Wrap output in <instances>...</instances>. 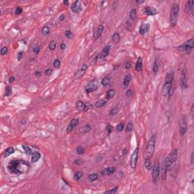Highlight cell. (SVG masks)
Masks as SVG:
<instances>
[{
    "label": "cell",
    "instance_id": "62",
    "mask_svg": "<svg viewBox=\"0 0 194 194\" xmlns=\"http://www.w3.org/2000/svg\"><path fill=\"white\" fill-rule=\"evenodd\" d=\"M144 2H145V1H143H143H139V0H136V4H142V3H143Z\"/></svg>",
    "mask_w": 194,
    "mask_h": 194
},
{
    "label": "cell",
    "instance_id": "63",
    "mask_svg": "<svg viewBox=\"0 0 194 194\" xmlns=\"http://www.w3.org/2000/svg\"><path fill=\"white\" fill-rule=\"evenodd\" d=\"M40 75H41V73L39 72V71H37V72H36V76H37V77H39Z\"/></svg>",
    "mask_w": 194,
    "mask_h": 194
},
{
    "label": "cell",
    "instance_id": "35",
    "mask_svg": "<svg viewBox=\"0 0 194 194\" xmlns=\"http://www.w3.org/2000/svg\"><path fill=\"white\" fill-rule=\"evenodd\" d=\"M98 179V174H96V173H93V174H89L88 175V180L90 182H93L95 180H96Z\"/></svg>",
    "mask_w": 194,
    "mask_h": 194
},
{
    "label": "cell",
    "instance_id": "60",
    "mask_svg": "<svg viewBox=\"0 0 194 194\" xmlns=\"http://www.w3.org/2000/svg\"><path fill=\"white\" fill-rule=\"evenodd\" d=\"M65 15H61V16H60V21H64L65 20Z\"/></svg>",
    "mask_w": 194,
    "mask_h": 194
},
{
    "label": "cell",
    "instance_id": "31",
    "mask_svg": "<svg viewBox=\"0 0 194 194\" xmlns=\"http://www.w3.org/2000/svg\"><path fill=\"white\" fill-rule=\"evenodd\" d=\"M22 148H23V149L24 150L25 153L27 154V155H32V153H33L32 149L29 147V146L26 145V144H23L22 145Z\"/></svg>",
    "mask_w": 194,
    "mask_h": 194
},
{
    "label": "cell",
    "instance_id": "10",
    "mask_svg": "<svg viewBox=\"0 0 194 194\" xmlns=\"http://www.w3.org/2000/svg\"><path fill=\"white\" fill-rule=\"evenodd\" d=\"M187 69L183 68L181 71V89L186 90L187 88Z\"/></svg>",
    "mask_w": 194,
    "mask_h": 194
},
{
    "label": "cell",
    "instance_id": "30",
    "mask_svg": "<svg viewBox=\"0 0 194 194\" xmlns=\"http://www.w3.org/2000/svg\"><path fill=\"white\" fill-rule=\"evenodd\" d=\"M159 69V64H158V59H156L155 61H154L153 65H152V70L154 73H157Z\"/></svg>",
    "mask_w": 194,
    "mask_h": 194
},
{
    "label": "cell",
    "instance_id": "50",
    "mask_svg": "<svg viewBox=\"0 0 194 194\" xmlns=\"http://www.w3.org/2000/svg\"><path fill=\"white\" fill-rule=\"evenodd\" d=\"M23 12V9L21 8V7H17L15 8V14L17 15H21V13Z\"/></svg>",
    "mask_w": 194,
    "mask_h": 194
},
{
    "label": "cell",
    "instance_id": "27",
    "mask_svg": "<svg viewBox=\"0 0 194 194\" xmlns=\"http://www.w3.org/2000/svg\"><path fill=\"white\" fill-rule=\"evenodd\" d=\"M15 152V149L14 147H8L6 150L4 152V157H8L9 156L12 155Z\"/></svg>",
    "mask_w": 194,
    "mask_h": 194
},
{
    "label": "cell",
    "instance_id": "19",
    "mask_svg": "<svg viewBox=\"0 0 194 194\" xmlns=\"http://www.w3.org/2000/svg\"><path fill=\"white\" fill-rule=\"evenodd\" d=\"M130 81H131L130 74H127V75L125 76V77L124 79V81H123V84H122L123 88H124V89H127V87H128Z\"/></svg>",
    "mask_w": 194,
    "mask_h": 194
},
{
    "label": "cell",
    "instance_id": "21",
    "mask_svg": "<svg viewBox=\"0 0 194 194\" xmlns=\"http://www.w3.org/2000/svg\"><path fill=\"white\" fill-rule=\"evenodd\" d=\"M41 158V155L40 153L39 152L36 151V152H33L31 155V162L32 163H36L37 162L39 159H40Z\"/></svg>",
    "mask_w": 194,
    "mask_h": 194
},
{
    "label": "cell",
    "instance_id": "57",
    "mask_svg": "<svg viewBox=\"0 0 194 194\" xmlns=\"http://www.w3.org/2000/svg\"><path fill=\"white\" fill-rule=\"evenodd\" d=\"M131 94H132V91L130 90H127V92H126V93H125L126 96H127V97H130L131 96Z\"/></svg>",
    "mask_w": 194,
    "mask_h": 194
},
{
    "label": "cell",
    "instance_id": "5",
    "mask_svg": "<svg viewBox=\"0 0 194 194\" xmlns=\"http://www.w3.org/2000/svg\"><path fill=\"white\" fill-rule=\"evenodd\" d=\"M193 44H194V39L192 38L189 39L188 41H186L182 45H180L178 47V50L180 52H185L187 55H189L192 52L193 48Z\"/></svg>",
    "mask_w": 194,
    "mask_h": 194
},
{
    "label": "cell",
    "instance_id": "33",
    "mask_svg": "<svg viewBox=\"0 0 194 194\" xmlns=\"http://www.w3.org/2000/svg\"><path fill=\"white\" fill-rule=\"evenodd\" d=\"M120 35H119V33L118 32H114L112 35V41L114 42V43H118L119 41H120Z\"/></svg>",
    "mask_w": 194,
    "mask_h": 194
},
{
    "label": "cell",
    "instance_id": "8",
    "mask_svg": "<svg viewBox=\"0 0 194 194\" xmlns=\"http://www.w3.org/2000/svg\"><path fill=\"white\" fill-rule=\"evenodd\" d=\"M139 147H136V149L134 151L133 154H132L131 158H130V167L132 169H135L136 167V162L138 160V156H139Z\"/></svg>",
    "mask_w": 194,
    "mask_h": 194
},
{
    "label": "cell",
    "instance_id": "55",
    "mask_svg": "<svg viewBox=\"0 0 194 194\" xmlns=\"http://www.w3.org/2000/svg\"><path fill=\"white\" fill-rule=\"evenodd\" d=\"M45 73H46V74L47 76H50L51 74H52V70L50 69V68L46 69V71H45Z\"/></svg>",
    "mask_w": 194,
    "mask_h": 194
},
{
    "label": "cell",
    "instance_id": "45",
    "mask_svg": "<svg viewBox=\"0 0 194 194\" xmlns=\"http://www.w3.org/2000/svg\"><path fill=\"white\" fill-rule=\"evenodd\" d=\"M102 86H107L108 83H110V79L108 78V77H104L102 80Z\"/></svg>",
    "mask_w": 194,
    "mask_h": 194
},
{
    "label": "cell",
    "instance_id": "1",
    "mask_svg": "<svg viewBox=\"0 0 194 194\" xmlns=\"http://www.w3.org/2000/svg\"><path fill=\"white\" fill-rule=\"evenodd\" d=\"M30 167L27 162L21 160H13L9 162L8 165V170L14 174H22L27 172Z\"/></svg>",
    "mask_w": 194,
    "mask_h": 194
},
{
    "label": "cell",
    "instance_id": "49",
    "mask_svg": "<svg viewBox=\"0 0 194 194\" xmlns=\"http://www.w3.org/2000/svg\"><path fill=\"white\" fill-rule=\"evenodd\" d=\"M112 130H113V127H112V126L111 124H108V125H107V127H106V131H107L108 134H112Z\"/></svg>",
    "mask_w": 194,
    "mask_h": 194
},
{
    "label": "cell",
    "instance_id": "54",
    "mask_svg": "<svg viewBox=\"0 0 194 194\" xmlns=\"http://www.w3.org/2000/svg\"><path fill=\"white\" fill-rule=\"evenodd\" d=\"M33 52L35 54H38L39 52V51H40V48H39V46H37V47H34L33 48Z\"/></svg>",
    "mask_w": 194,
    "mask_h": 194
},
{
    "label": "cell",
    "instance_id": "44",
    "mask_svg": "<svg viewBox=\"0 0 194 194\" xmlns=\"http://www.w3.org/2000/svg\"><path fill=\"white\" fill-rule=\"evenodd\" d=\"M65 36L67 37L68 39H72L73 38V33L72 32L70 31V30H66V31L65 32Z\"/></svg>",
    "mask_w": 194,
    "mask_h": 194
},
{
    "label": "cell",
    "instance_id": "16",
    "mask_svg": "<svg viewBox=\"0 0 194 194\" xmlns=\"http://www.w3.org/2000/svg\"><path fill=\"white\" fill-rule=\"evenodd\" d=\"M75 106L77 110L79 111H82V112H86V103H84L82 101H77L75 104Z\"/></svg>",
    "mask_w": 194,
    "mask_h": 194
},
{
    "label": "cell",
    "instance_id": "40",
    "mask_svg": "<svg viewBox=\"0 0 194 194\" xmlns=\"http://www.w3.org/2000/svg\"><path fill=\"white\" fill-rule=\"evenodd\" d=\"M133 127H134L133 123H132V122L127 123V124L126 126V132H127V133H130V132H131L132 130H133Z\"/></svg>",
    "mask_w": 194,
    "mask_h": 194
},
{
    "label": "cell",
    "instance_id": "34",
    "mask_svg": "<svg viewBox=\"0 0 194 194\" xmlns=\"http://www.w3.org/2000/svg\"><path fill=\"white\" fill-rule=\"evenodd\" d=\"M137 17V14H136V10L135 8H132L130 11V18L131 20H136Z\"/></svg>",
    "mask_w": 194,
    "mask_h": 194
},
{
    "label": "cell",
    "instance_id": "46",
    "mask_svg": "<svg viewBox=\"0 0 194 194\" xmlns=\"http://www.w3.org/2000/svg\"><path fill=\"white\" fill-rule=\"evenodd\" d=\"M12 93V90H11V86H7L6 89H5V96H11V94Z\"/></svg>",
    "mask_w": 194,
    "mask_h": 194
},
{
    "label": "cell",
    "instance_id": "48",
    "mask_svg": "<svg viewBox=\"0 0 194 194\" xmlns=\"http://www.w3.org/2000/svg\"><path fill=\"white\" fill-rule=\"evenodd\" d=\"M83 163V160L81 159V158H78V159H76L74 161V164L76 165H81Z\"/></svg>",
    "mask_w": 194,
    "mask_h": 194
},
{
    "label": "cell",
    "instance_id": "3",
    "mask_svg": "<svg viewBox=\"0 0 194 194\" xmlns=\"http://www.w3.org/2000/svg\"><path fill=\"white\" fill-rule=\"evenodd\" d=\"M156 135H152L148 141L147 147H146V152H145V158H151L152 156H153V153H154L155 148H156Z\"/></svg>",
    "mask_w": 194,
    "mask_h": 194
},
{
    "label": "cell",
    "instance_id": "51",
    "mask_svg": "<svg viewBox=\"0 0 194 194\" xmlns=\"http://www.w3.org/2000/svg\"><path fill=\"white\" fill-rule=\"evenodd\" d=\"M7 52H8V48H7V47H3V48H2V49H1V55H6Z\"/></svg>",
    "mask_w": 194,
    "mask_h": 194
},
{
    "label": "cell",
    "instance_id": "22",
    "mask_svg": "<svg viewBox=\"0 0 194 194\" xmlns=\"http://www.w3.org/2000/svg\"><path fill=\"white\" fill-rule=\"evenodd\" d=\"M169 156H170L171 161V162H172V165H174L176 162V161H177V158H178V149H174Z\"/></svg>",
    "mask_w": 194,
    "mask_h": 194
},
{
    "label": "cell",
    "instance_id": "15",
    "mask_svg": "<svg viewBox=\"0 0 194 194\" xmlns=\"http://www.w3.org/2000/svg\"><path fill=\"white\" fill-rule=\"evenodd\" d=\"M149 29H150V25L149 24H143L140 27L139 32L141 35H144L145 33H148Z\"/></svg>",
    "mask_w": 194,
    "mask_h": 194
},
{
    "label": "cell",
    "instance_id": "36",
    "mask_svg": "<svg viewBox=\"0 0 194 194\" xmlns=\"http://www.w3.org/2000/svg\"><path fill=\"white\" fill-rule=\"evenodd\" d=\"M50 33V28L48 27V26H45L43 27L42 29V33L43 36H48Z\"/></svg>",
    "mask_w": 194,
    "mask_h": 194
},
{
    "label": "cell",
    "instance_id": "37",
    "mask_svg": "<svg viewBox=\"0 0 194 194\" xmlns=\"http://www.w3.org/2000/svg\"><path fill=\"white\" fill-rule=\"evenodd\" d=\"M118 112V106H114L111 110H110L109 114L111 116H114V115H115V114H117Z\"/></svg>",
    "mask_w": 194,
    "mask_h": 194
},
{
    "label": "cell",
    "instance_id": "18",
    "mask_svg": "<svg viewBox=\"0 0 194 194\" xmlns=\"http://www.w3.org/2000/svg\"><path fill=\"white\" fill-rule=\"evenodd\" d=\"M110 48H111V46H105L103 48V50L102 51V52H101V55H100V58L102 59H105L106 57L109 54V51H110Z\"/></svg>",
    "mask_w": 194,
    "mask_h": 194
},
{
    "label": "cell",
    "instance_id": "13",
    "mask_svg": "<svg viewBox=\"0 0 194 194\" xmlns=\"http://www.w3.org/2000/svg\"><path fill=\"white\" fill-rule=\"evenodd\" d=\"M79 121H79L78 118H74L73 120L70 121V124H68V126L67 127V130H66L68 133H69V132H70V131H72L74 128H75V127L78 125Z\"/></svg>",
    "mask_w": 194,
    "mask_h": 194
},
{
    "label": "cell",
    "instance_id": "47",
    "mask_svg": "<svg viewBox=\"0 0 194 194\" xmlns=\"http://www.w3.org/2000/svg\"><path fill=\"white\" fill-rule=\"evenodd\" d=\"M61 65V61L59 59H55L53 62V66L55 68H59Z\"/></svg>",
    "mask_w": 194,
    "mask_h": 194
},
{
    "label": "cell",
    "instance_id": "56",
    "mask_svg": "<svg viewBox=\"0 0 194 194\" xmlns=\"http://www.w3.org/2000/svg\"><path fill=\"white\" fill-rule=\"evenodd\" d=\"M190 162H191V164L193 165V163H194V152H193L191 153V156H190Z\"/></svg>",
    "mask_w": 194,
    "mask_h": 194
},
{
    "label": "cell",
    "instance_id": "26",
    "mask_svg": "<svg viewBox=\"0 0 194 194\" xmlns=\"http://www.w3.org/2000/svg\"><path fill=\"white\" fill-rule=\"evenodd\" d=\"M193 5H194V2L193 1H187L186 2V10L189 11L190 12H193Z\"/></svg>",
    "mask_w": 194,
    "mask_h": 194
},
{
    "label": "cell",
    "instance_id": "53",
    "mask_svg": "<svg viewBox=\"0 0 194 194\" xmlns=\"http://www.w3.org/2000/svg\"><path fill=\"white\" fill-rule=\"evenodd\" d=\"M23 54H24V52L23 51H21L18 54H17V60L18 61H21L22 57H23Z\"/></svg>",
    "mask_w": 194,
    "mask_h": 194
},
{
    "label": "cell",
    "instance_id": "59",
    "mask_svg": "<svg viewBox=\"0 0 194 194\" xmlns=\"http://www.w3.org/2000/svg\"><path fill=\"white\" fill-rule=\"evenodd\" d=\"M15 77L14 76H11V77H10V78H9V83H12L13 82L15 81Z\"/></svg>",
    "mask_w": 194,
    "mask_h": 194
},
{
    "label": "cell",
    "instance_id": "61",
    "mask_svg": "<svg viewBox=\"0 0 194 194\" xmlns=\"http://www.w3.org/2000/svg\"><path fill=\"white\" fill-rule=\"evenodd\" d=\"M63 3H64V5H69V2L68 1V0H65V1L63 2Z\"/></svg>",
    "mask_w": 194,
    "mask_h": 194
},
{
    "label": "cell",
    "instance_id": "52",
    "mask_svg": "<svg viewBox=\"0 0 194 194\" xmlns=\"http://www.w3.org/2000/svg\"><path fill=\"white\" fill-rule=\"evenodd\" d=\"M124 67H125L126 69H130V67H131V63H130V61H126Z\"/></svg>",
    "mask_w": 194,
    "mask_h": 194
},
{
    "label": "cell",
    "instance_id": "42",
    "mask_svg": "<svg viewBox=\"0 0 194 194\" xmlns=\"http://www.w3.org/2000/svg\"><path fill=\"white\" fill-rule=\"evenodd\" d=\"M48 48H49V49L52 50V51L55 50V48H56V43H55V42L53 41V40H52L49 43V44H48Z\"/></svg>",
    "mask_w": 194,
    "mask_h": 194
},
{
    "label": "cell",
    "instance_id": "32",
    "mask_svg": "<svg viewBox=\"0 0 194 194\" xmlns=\"http://www.w3.org/2000/svg\"><path fill=\"white\" fill-rule=\"evenodd\" d=\"M82 177H83V172L81 171H77V172H75L74 174V180H76V181H78L79 180H81Z\"/></svg>",
    "mask_w": 194,
    "mask_h": 194
},
{
    "label": "cell",
    "instance_id": "12",
    "mask_svg": "<svg viewBox=\"0 0 194 194\" xmlns=\"http://www.w3.org/2000/svg\"><path fill=\"white\" fill-rule=\"evenodd\" d=\"M82 10L81 2V1H75L71 5V11L74 13H79Z\"/></svg>",
    "mask_w": 194,
    "mask_h": 194
},
{
    "label": "cell",
    "instance_id": "38",
    "mask_svg": "<svg viewBox=\"0 0 194 194\" xmlns=\"http://www.w3.org/2000/svg\"><path fill=\"white\" fill-rule=\"evenodd\" d=\"M124 122H121L117 125L116 130H117V132L119 133V132H121L123 130H124Z\"/></svg>",
    "mask_w": 194,
    "mask_h": 194
},
{
    "label": "cell",
    "instance_id": "9",
    "mask_svg": "<svg viewBox=\"0 0 194 194\" xmlns=\"http://www.w3.org/2000/svg\"><path fill=\"white\" fill-rule=\"evenodd\" d=\"M97 89H98V81L93 80L87 84L85 88V91L86 93H90V92L96 91Z\"/></svg>",
    "mask_w": 194,
    "mask_h": 194
},
{
    "label": "cell",
    "instance_id": "58",
    "mask_svg": "<svg viewBox=\"0 0 194 194\" xmlns=\"http://www.w3.org/2000/svg\"><path fill=\"white\" fill-rule=\"evenodd\" d=\"M60 48L61 50H65V48H66V45L65 43H61V45H60Z\"/></svg>",
    "mask_w": 194,
    "mask_h": 194
},
{
    "label": "cell",
    "instance_id": "17",
    "mask_svg": "<svg viewBox=\"0 0 194 194\" xmlns=\"http://www.w3.org/2000/svg\"><path fill=\"white\" fill-rule=\"evenodd\" d=\"M135 70L137 72L142 71V70H143V59L141 57L137 59V61H136V63L135 65Z\"/></svg>",
    "mask_w": 194,
    "mask_h": 194
},
{
    "label": "cell",
    "instance_id": "2",
    "mask_svg": "<svg viewBox=\"0 0 194 194\" xmlns=\"http://www.w3.org/2000/svg\"><path fill=\"white\" fill-rule=\"evenodd\" d=\"M174 74L173 71L168 72L165 77V83L163 86L162 95L164 96H171L173 93V81H174Z\"/></svg>",
    "mask_w": 194,
    "mask_h": 194
},
{
    "label": "cell",
    "instance_id": "7",
    "mask_svg": "<svg viewBox=\"0 0 194 194\" xmlns=\"http://www.w3.org/2000/svg\"><path fill=\"white\" fill-rule=\"evenodd\" d=\"M187 130V120L184 115H182L179 119V131L180 135L181 136H183L185 135Z\"/></svg>",
    "mask_w": 194,
    "mask_h": 194
},
{
    "label": "cell",
    "instance_id": "39",
    "mask_svg": "<svg viewBox=\"0 0 194 194\" xmlns=\"http://www.w3.org/2000/svg\"><path fill=\"white\" fill-rule=\"evenodd\" d=\"M90 130H91V125L90 124H86L84 127H83V128H82V132L84 134L89 133Z\"/></svg>",
    "mask_w": 194,
    "mask_h": 194
},
{
    "label": "cell",
    "instance_id": "4",
    "mask_svg": "<svg viewBox=\"0 0 194 194\" xmlns=\"http://www.w3.org/2000/svg\"><path fill=\"white\" fill-rule=\"evenodd\" d=\"M179 12V5L177 3H174L171 7V15H170V23L172 27H175L178 21V16Z\"/></svg>",
    "mask_w": 194,
    "mask_h": 194
},
{
    "label": "cell",
    "instance_id": "28",
    "mask_svg": "<svg viewBox=\"0 0 194 194\" xmlns=\"http://www.w3.org/2000/svg\"><path fill=\"white\" fill-rule=\"evenodd\" d=\"M106 103V101L104 100V99H100L99 101H97L96 102H95V105H94V107L96 108H102L103 107L104 105Z\"/></svg>",
    "mask_w": 194,
    "mask_h": 194
},
{
    "label": "cell",
    "instance_id": "20",
    "mask_svg": "<svg viewBox=\"0 0 194 194\" xmlns=\"http://www.w3.org/2000/svg\"><path fill=\"white\" fill-rule=\"evenodd\" d=\"M144 11L147 15H155L157 14L156 9L152 7H146L144 9Z\"/></svg>",
    "mask_w": 194,
    "mask_h": 194
},
{
    "label": "cell",
    "instance_id": "23",
    "mask_svg": "<svg viewBox=\"0 0 194 194\" xmlns=\"http://www.w3.org/2000/svg\"><path fill=\"white\" fill-rule=\"evenodd\" d=\"M115 170H116V168L114 167H110L106 169H105L103 171H102V174L103 176L104 175H111L115 171Z\"/></svg>",
    "mask_w": 194,
    "mask_h": 194
},
{
    "label": "cell",
    "instance_id": "14",
    "mask_svg": "<svg viewBox=\"0 0 194 194\" xmlns=\"http://www.w3.org/2000/svg\"><path fill=\"white\" fill-rule=\"evenodd\" d=\"M103 30H104V26L102 24H100L94 31V33H93L94 40H96V39H99L101 37V35H102V33H103Z\"/></svg>",
    "mask_w": 194,
    "mask_h": 194
},
{
    "label": "cell",
    "instance_id": "6",
    "mask_svg": "<svg viewBox=\"0 0 194 194\" xmlns=\"http://www.w3.org/2000/svg\"><path fill=\"white\" fill-rule=\"evenodd\" d=\"M159 176H160V166L158 162H156L155 165L152 167V182L154 184H158V180H159Z\"/></svg>",
    "mask_w": 194,
    "mask_h": 194
},
{
    "label": "cell",
    "instance_id": "41",
    "mask_svg": "<svg viewBox=\"0 0 194 194\" xmlns=\"http://www.w3.org/2000/svg\"><path fill=\"white\" fill-rule=\"evenodd\" d=\"M76 152L78 155H82V154L85 152V149L83 147H82L81 146H77L76 149Z\"/></svg>",
    "mask_w": 194,
    "mask_h": 194
},
{
    "label": "cell",
    "instance_id": "64",
    "mask_svg": "<svg viewBox=\"0 0 194 194\" xmlns=\"http://www.w3.org/2000/svg\"><path fill=\"white\" fill-rule=\"evenodd\" d=\"M123 152H123V154H124V155H125V154L127 153V149H124V150H123Z\"/></svg>",
    "mask_w": 194,
    "mask_h": 194
},
{
    "label": "cell",
    "instance_id": "11",
    "mask_svg": "<svg viewBox=\"0 0 194 194\" xmlns=\"http://www.w3.org/2000/svg\"><path fill=\"white\" fill-rule=\"evenodd\" d=\"M87 68H88V66L86 64H83L81 67L79 68L76 73H75V75H74V77H75V79H78V78H80L81 77L83 74H85V72L86 71V70H87Z\"/></svg>",
    "mask_w": 194,
    "mask_h": 194
},
{
    "label": "cell",
    "instance_id": "29",
    "mask_svg": "<svg viewBox=\"0 0 194 194\" xmlns=\"http://www.w3.org/2000/svg\"><path fill=\"white\" fill-rule=\"evenodd\" d=\"M114 94H115V91H114V90L110 89L106 92V94H105V98H106L107 99H111L112 97L114 96Z\"/></svg>",
    "mask_w": 194,
    "mask_h": 194
},
{
    "label": "cell",
    "instance_id": "25",
    "mask_svg": "<svg viewBox=\"0 0 194 194\" xmlns=\"http://www.w3.org/2000/svg\"><path fill=\"white\" fill-rule=\"evenodd\" d=\"M162 170L161 171V172H162V180H165L166 179V177H167V172L168 171V170H167V167L165 166V165L163 163V165L162 166Z\"/></svg>",
    "mask_w": 194,
    "mask_h": 194
},
{
    "label": "cell",
    "instance_id": "24",
    "mask_svg": "<svg viewBox=\"0 0 194 194\" xmlns=\"http://www.w3.org/2000/svg\"><path fill=\"white\" fill-rule=\"evenodd\" d=\"M144 165L146 167V168L148 171H150L152 170V162H151V158H145V160H144Z\"/></svg>",
    "mask_w": 194,
    "mask_h": 194
},
{
    "label": "cell",
    "instance_id": "43",
    "mask_svg": "<svg viewBox=\"0 0 194 194\" xmlns=\"http://www.w3.org/2000/svg\"><path fill=\"white\" fill-rule=\"evenodd\" d=\"M118 187H114L111 189H109V190H107V191H105V194H114L117 191H118Z\"/></svg>",
    "mask_w": 194,
    "mask_h": 194
}]
</instances>
